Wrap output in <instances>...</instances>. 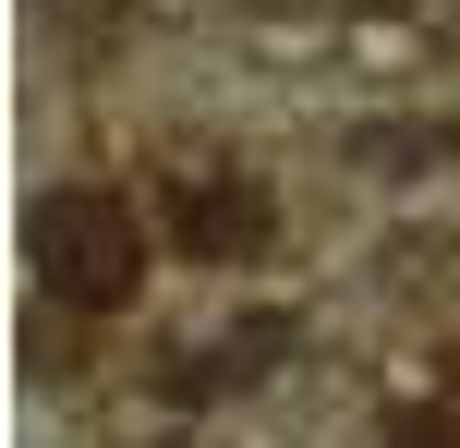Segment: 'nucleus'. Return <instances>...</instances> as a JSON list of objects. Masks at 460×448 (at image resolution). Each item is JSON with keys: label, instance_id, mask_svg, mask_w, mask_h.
<instances>
[{"label": "nucleus", "instance_id": "f257e3e1", "mask_svg": "<svg viewBox=\"0 0 460 448\" xmlns=\"http://www.w3.org/2000/svg\"><path fill=\"white\" fill-rule=\"evenodd\" d=\"M24 267L61 315H121L146 291V218L110 182H49L24 206Z\"/></svg>", "mask_w": 460, "mask_h": 448}, {"label": "nucleus", "instance_id": "f03ea898", "mask_svg": "<svg viewBox=\"0 0 460 448\" xmlns=\"http://www.w3.org/2000/svg\"><path fill=\"white\" fill-rule=\"evenodd\" d=\"M158 218H170V255H194V267L279 255V194L254 182V170H182V182L158 194Z\"/></svg>", "mask_w": 460, "mask_h": 448}, {"label": "nucleus", "instance_id": "7ed1b4c3", "mask_svg": "<svg viewBox=\"0 0 460 448\" xmlns=\"http://www.w3.org/2000/svg\"><path fill=\"white\" fill-rule=\"evenodd\" d=\"M291 364V315H243V339H207V352H170L158 364V400L170 412H207V400H243L254 376Z\"/></svg>", "mask_w": 460, "mask_h": 448}, {"label": "nucleus", "instance_id": "20e7f679", "mask_svg": "<svg viewBox=\"0 0 460 448\" xmlns=\"http://www.w3.org/2000/svg\"><path fill=\"white\" fill-rule=\"evenodd\" d=\"M364 158L376 170H437V158H460V121H424V134H412V121H376Z\"/></svg>", "mask_w": 460, "mask_h": 448}, {"label": "nucleus", "instance_id": "39448f33", "mask_svg": "<svg viewBox=\"0 0 460 448\" xmlns=\"http://www.w3.org/2000/svg\"><path fill=\"white\" fill-rule=\"evenodd\" d=\"M49 24H61L73 48H110L121 24H146V0H49Z\"/></svg>", "mask_w": 460, "mask_h": 448}, {"label": "nucleus", "instance_id": "423d86ee", "mask_svg": "<svg viewBox=\"0 0 460 448\" xmlns=\"http://www.w3.org/2000/svg\"><path fill=\"white\" fill-rule=\"evenodd\" d=\"M376 448H460V400H412V412H388V436Z\"/></svg>", "mask_w": 460, "mask_h": 448}, {"label": "nucleus", "instance_id": "0eeeda50", "mask_svg": "<svg viewBox=\"0 0 460 448\" xmlns=\"http://www.w3.org/2000/svg\"><path fill=\"white\" fill-rule=\"evenodd\" d=\"M170 448H207V436H170Z\"/></svg>", "mask_w": 460, "mask_h": 448}]
</instances>
